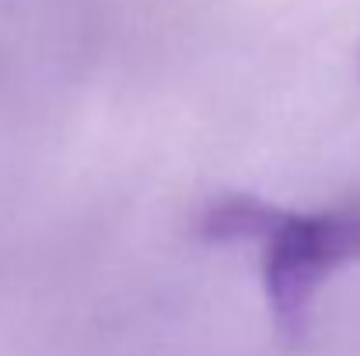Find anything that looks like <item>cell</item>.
Instances as JSON below:
<instances>
[{
	"label": "cell",
	"mask_w": 360,
	"mask_h": 356,
	"mask_svg": "<svg viewBox=\"0 0 360 356\" xmlns=\"http://www.w3.org/2000/svg\"><path fill=\"white\" fill-rule=\"evenodd\" d=\"M266 244V297L276 329L297 336L304 329L315 290L347 262L360 258V192L322 210H269Z\"/></svg>",
	"instance_id": "1"
}]
</instances>
